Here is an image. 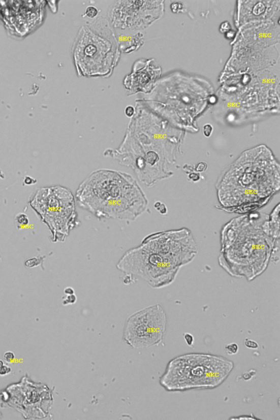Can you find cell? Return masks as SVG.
<instances>
[{"mask_svg":"<svg viewBox=\"0 0 280 420\" xmlns=\"http://www.w3.org/2000/svg\"><path fill=\"white\" fill-rule=\"evenodd\" d=\"M134 115L119 146L106 149V157L131 169L139 181L148 187L168 175V125L164 118L136 100Z\"/></svg>","mask_w":280,"mask_h":420,"instance_id":"cell-1","label":"cell"},{"mask_svg":"<svg viewBox=\"0 0 280 420\" xmlns=\"http://www.w3.org/2000/svg\"><path fill=\"white\" fill-rule=\"evenodd\" d=\"M198 248L186 228L148 235L127 251L117 263L120 272L145 281L153 288L170 285L179 270L196 257Z\"/></svg>","mask_w":280,"mask_h":420,"instance_id":"cell-2","label":"cell"},{"mask_svg":"<svg viewBox=\"0 0 280 420\" xmlns=\"http://www.w3.org/2000/svg\"><path fill=\"white\" fill-rule=\"evenodd\" d=\"M269 216L253 213L233 218L221 232L220 267L229 275L252 281L269 262L279 260V241L271 237Z\"/></svg>","mask_w":280,"mask_h":420,"instance_id":"cell-3","label":"cell"},{"mask_svg":"<svg viewBox=\"0 0 280 420\" xmlns=\"http://www.w3.org/2000/svg\"><path fill=\"white\" fill-rule=\"evenodd\" d=\"M75 197L81 209L99 219L134 222L148 205L144 191L131 174L112 169L92 172L80 184Z\"/></svg>","mask_w":280,"mask_h":420,"instance_id":"cell-4","label":"cell"},{"mask_svg":"<svg viewBox=\"0 0 280 420\" xmlns=\"http://www.w3.org/2000/svg\"><path fill=\"white\" fill-rule=\"evenodd\" d=\"M250 152L251 158L248 152L244 153L222 182V187L232 184L219 190L220 202L226 207L257 202L279 189V166L272 154L254 158V149Z\"/></svg>","mask_w":280,"mask_h":420,"instance_id":"cell-5","label":"cell"},{"mask_svg":"<svg viewBox=\"0 0 280 420\" xmlns=\"http://www.w3.org/2000/svg\"><path fill=\"white\" fill-rule=\"evenodd\" d=\"M79 30L71 48L77 73L87 77L111 76L120 56L118 38L108 19L98 16Z\"/></svg>","mask_w":280,"mask_h":420,"instance_id":"cell-6","label":"cell"},{"mask_svg":"<svg viewBox=\"0 0 280 420\" xmlns=\"http://www.w3.org/2000/svg\"><path fill=\"white\" fill-rule=\"evenodd\" d=\"M234 367L233 361L221 356L184 354L170 361L160 384L170 392L213 389L227 380Z\"/></svg>","mask_w":280,"mask_h":420,"instance_id":"cell-7","label":"cell"},{"mask_svg":"<svg viewBox=\"0 0 280 420\" xmlns=\"http://www.w3.org/2000/svg\"><path fill=\"white\" fill-rule=\"evenodd\" d=\"M39 212L54 242H64L78 224L76 199L68 188L56 186L39 191Z\"/></svg>","mask_w":280,"mask_h":420,"instance_id":"cell-8","label":"cell"},{"mask_svg":"<svg viewBox=\"0 0 280 420\" xmlns=\"http://www.w3.org/2000/svg\"><path fill=\"white\" fill-rule=\"evenodd\" d=\"M167 322L166 312L161 304L149 306L128 317L123 339L134 348L159 345L163 341Z\"/></svg>","mask_w":280,"mask_h":420,"instance_id":"cell-9","label":"cell"},{"mask_svg":"<svg viewBox=\"0 0 280 420\" xmlns=\"http://www.w3.org/2000/svg\"><path fill=\"white\" fill-rule=\"evenodd\" d=\"M163 13V2L118 1L110 7L107 19L113 29L139 31L151 25Z\"/></svg>","mask_w":280,"mask_h":420,"instance_id":"cell-10","label":"cell"},{"mask_svg":"<svg viewBox=\"0 0 280 420\" xmlns=\"http://www.w3.org/2000/svg\"><path fill=\"white\" fill-rule=\"evenodd\" d=\"M162 70L153 59L141 58L133 64L132 72L127 75L123 85L127 95L139 93L148 95L151 92L161 76Z\"/></svg>","mask_w":280,"mask_h":420,"instance_id":"cell-11","label":"cell"},{"mask_svg":"<svg viewBox=\"0 0 280 420\" xmlns=\"http://www.w3.org/2000/svg\"><path fill=\"white\" fill-rule=\"evenodd\" d=\"M279 205L272 211L268 219L269 231L271 237L275 241H279Z\"/></svg>","mask_w":280,"mask_h":420,"instance_id":"cell-12","label":"cell"},{"mask_svg":"<svg viewBox=\"0 0 280 420\" xmlns=\"http://www.w3.org/2000/svg\"><path fill=\"white\" fill-rule=\"evenodd\" d=\"M130 40H126L124 41L126 42V45L119 46L120 51L125 53L129 54L133 52L137 51L143 44H144V39H143V34L138 33L129 38Z\"/></svg>","mask_w":280,"mask_h":420,"instance_id":"cell-13","label":"cell"},{"mask_svg":"<svg viewBox=\"0 0 280 420\" xmlns=\"http://www.w3.org/2000/svg\"><path fill=\"white\" fill-rule=\"evenodd\" d=\"M99 14V10L95 6H89L85 11V16L90 19H96Z\"/></svg>","mask_w":280,"mask_h":420,"instance_id":"cell-14","label":"cell"},{"mask_svg":"<svg viewBox=\"0 0 280 420\" xmlns=\"http://www.w3.org/2000/svg\"><path fill=\"white\" fill-rule=\"evenodd\" d=\"M16 223L18 224V227H24L27 225L29 222L28 218L25 213H20L16 216Z\"/></svg>","mask_w":280,"mask_h":420,"instance_id":"cell-15","label":"cell"},{"mask_svg":"<svg viewBox=\"0 0 280 420\" xmlns=\"http://www.w3.org/2000/svg\"><path fill=\"white\" fill-rule=\"evenodd\" d=\"M225 350L226 352L229 355H235L238 353L239 350V347L236 343H231L226 345Z\"/></svg>","mask_w":280,"mask_h":420,"instance_id":"cell-16","label":"cell"},{"mask_svg":"<svg viewBox=\"0 0 280 420\" xmlns=\"http://www.w3.org/2000/svg\"><path fill=\"white\" fill-rule=\"evenodd\" d=\"M154 208L159 211L161 215H166L168 212V209L166 205L161 202H157L154 204Z\"/></svg>","mask_w":280,"mask_h":420,"instance_id":"cell-17","label":"cell"},{"mask_svg":"<svg viewBox=\"0 0 280 420\" xmlns=\"http://www.w3.org/2000/svg\"><path fill=\"white\" fill-rule=\"evenodd\" d=\"M77 297L75 294L67 295L63 300V304L68 305L75 304L77 301Z\"/></svg>","mask_w":280,"mask_h":420,"instance_id":"cell-18","label":"cell"},{"mask_svg":"<svg viewBox=\"0 0 280 420\" xmlns=\"http://www.w3.org/2000/svg\"><path fill=\"white\" fill-rule=\"evenodd\" d=\"M244 344H245V346L250 348V349L257 350V348L259 347V344H258L256 341L248 338H246L245 340V343H244Z\"/></svg>","mask_w":280,"mask_h":420,"instance_id":"cell-19","label":"cell"},{"mask_svg":"<svg viewBox=\"0 0 280 420\" xmlns=\"http://www.w3.org/2000/svg\"><path fill=\"white\" fill-rule=\"evenodd\" d=\"M232 30V27L231 24H229L228 21H224V22L222 23L220 26L219 30L221 33L222 34H226L230 30Z\"/></svg>","mask_w":280,"mask_h":420,"instance_id":"cell-20","label":"cell"},{"mask_svg":"<svg viewBox=\"0 0 280 420\" xmlns=\"http://www.w3.org/2000/svg\"><path fill=\"white\" fill-rule=\"evenodd\" d=\"M183 338L185 341L186 344H188L189 346H192L194 344V341H195V338L191 334L189 333H185L183 334Z\"/></svg>","mask_w":280,"mask_h":420,"instance_id":"cell-21","label":"cell"},{"mask_svg":"<svg viewBox=\"0 0 280 420\" xmlns=\"http://www.w3.org/2000/svg\"><path fill=\"white\" fill-rule=\"evenodd\" d=\"M213 131V127L210 124H206L203 127V133L206 137L209 138L211 136Z\"/></svg>","mask_w":280,"mask_h":420,"instance_id":"cell-22","label":"cell"},{"mask_svg":"<svg viewBox=\"0 0 280 420\" xmlns=\"http://www.w3.org/2000/svg\"><path fill=\"white\" fill-rule=\"evenodd\" d=\"M4 359L7 363H12L15 359V355L11 351H7L4 355Z\"/></svg>","mask_w":280,"mask_h":420,"instance_id":"cell-23","label":"cell"},{"mask_svg":"<svg viewBox=\"0 0 280 420\" xmlns=\"http://www.w3.org/2000/svg\"><path fill=\"white\" fill-rule=\"evenodd\" d=\"M125 115L129 118H131L134 115L135 108L133 106H128L125 109Z\"/></svg>","mask_w":280,"mask_h":420,"instance_id":"cell-24","label":"cell"},{"mask_svg":"<svg viewBox=\"0 0 280 420\" xmlns=\"http://www.w3.org/2000/svg\"><path fill=\"white\" fill-rule=\"evenodd\" d=\"M11 371L12 369L11 367L4 365L2 367L0 368V375H6L11 373Z\"/></svg>","mask_w":280,"mask_h":420,"instance_id":"cell-25","label":"cell"},{"mask_svg":"<svg viewBox=\"0 0 280 420\" xmlns=\"http://www.w3.org/2000/svg\"><path fill=\"white\" fill-rule=\"evenodd\" d=\"M231 419H257L258 418L253 415H241L238 417H234L230 418Z\"/></svg>","mask_w":280,"mask_h":420,"instance_id":"cell-26","label":"cell"},{"mask_svg":"<svg viewBox=\"0 0 280 420\" xmlns=\"http://www.w3.org/2000/svg\"><path fill=\"white\" fill-rule=\"evenodd\" d=\"M236 35V32L231 30L225 34V37L228 40H232L235 38Z\"/></svg>","mask_w":280,"mask_h":420,"instance_id":"cell-27","label":"cell"},{"mask_svg":"<svg viewBox=\"0 0 280 420\" xmlns=\"http://www.w3.org/2000/svg\"><path fill=\"white\" fill-rule=\"evenodd\" d=\"M207 165L205 163H200L199 164L196 170L198 172H204L206 170Z\"/></svg>","mask_w":280,"mask_h":420,"instance_id":"cell-28","label":"cell"},{"mask_svg":"<svg viewBox=\"0 0 280 420\" xmlns=\"http://www.w3.org/2000/svg\"><path fill=\"white\" fill-rule=\"evenodd\" d=\"M64 294L66 295H73L75 294V290L73 288L68 287L64 289Z\"/></svg>","mask_w":280,"mask_h":420,"instance_id":"cell-29","label":"cell"},{"mask_svg":"<svg viewBox=\"0 0 280 420\" xmlns=\"http://www.w3.org/2000/svg\"><path fill=\"white\" fill-rule=\"evenodd\" d=\"M190 176H193V177H190V179L193 181H197L199 180L200 176L198 174H192Z\"/></svg>","mask_w":280,"mask_h":420,"instance_id":"cell-30","label":"cell"},{"mask_svg":"<svg viewBox=\"0 0 280 420\" xmlns=\"http://www.w3.org/2000/svg\"><path fill=\"white\" fill-rule=\"evenodd\" d=\"M4 365V362L2 360H0V368Z\"/></svg>","mask_w":280,"mask_h":420,"instance_id":"cell-31","label":"cell"}]
</instances>
